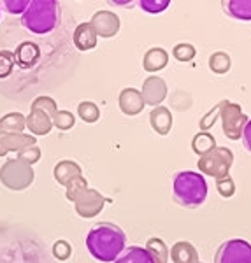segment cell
<instances>
[{
    "label": "cell",
    "instance_id": "cell-35",
    "mask_svg": "<svg viewBox=\"0 0 251 263\" xmlns=\"http://www.w3.org/2000/svg\"><path fill=\"white\" fill-rule=\"evenodd\" d=\"M70 254H72V248L67 240L62 239L53 244V256L57 258L58 261H67L70 258Z\"/></svg>",
    "mask_w": 251,
    "mask_h": 263
},
{
    "label": "cell",
    "instance_id": "cell-25",
    "mask_svg": "<svg viewBox=\"0 0 251 263\" xmlns=\"http://www.w3.org/2000/svg\"><path fill=\"white\" fill-rule=\"evenodd\" d=\"M232 67V60L227 53L223 51H216L209 57V69L214 72V74H227Z\"/></svg>",
    "mask_w": 251,
    "mask_h": 263
},
{
    "label": "cell",
    "instance_id": "cell-23",
    "mask_svg": "<svg viewBox=\"0 0 251 263\" xmlns=\"http://www.w3.org/2000/svg\"><path fill=\"white\" fill-rule=\"evenodd\" d=\"M214 147H216V139L209 132H199V134L191 139V149L199 156L207 155V153L212 151Z\"/></svg>",
    "mask_w": 251,
    "mask_h": 263
},
{
    "label": "cell",
    "instance_id": "cell-38",
    "mask_svg": "<svg viewBox=\"0 0 251 263\" xmlns=\"http://www.w3.org/2000/svg\"><path fill=\"white\" fill-rule=\"evenodd\" d=\"M199 263H204V261H199Z\"/></svg>",
    "mask_w": 251,
    "mask_h": 263
},
{
    "label": "cell",
    "instance_id": "cell-37",
    "mask_svg": "<svg viewBox=\"0 0 251 263\" xmlns=\"http://www.w3.org/2000/svg\"><path fill=\"white\" fill-rule=\"evenodd\" d=\"M242 142H244L246 149L251 153V120H248L244 126V132H242Z\"/></svg>",
    "mask_w": 251,
    "mask_h": 263
},
{
    "label": "cell",
    "instance_id": "cell-24",
    "mask_svg": "<svg viewBox=\"0 0 251 263\" xmlns=\"http://www.w3.org/2000/svg\"><path fill=\"white\" fill-rule=\"evenodd\" d=\"M228 14L236 20H251V0H230V2L225 4Z\"/></svg>",
    "mask_w": 251,
    "mask_h": 263
},
{
    "label": "cell",
    "instance_id": "cell-7",
    "mask_svg": "<svg viewBox=\"0 0 251 263\" xmlns=\"http://www.w3.org/2000/svg\"><path fill=\"white\" fill-rule=\"evenodd\" d=\"M214 263H251V244L244 239L225 240L216 251Z\"/></svg>",
    "mask_w": 251,
    "mask_h": 263
},
{
    "label": "cell",
    "instance_id": "cell-6",
    "mask_svg": "<svg viewBox=\"0 0 251 263\" xmlns=\"http://www.w3.org/2000/svg\"><path fill=\"white\" fill-rule=\"evenodd\" d=\"M234 163V153L232 149L225 146H216L214 149L209 151L207 155L199 156L197 167L199 171L206 176H211L214 179H221V177L228 176V171H230Z\"/></svg>",
    "mask_w": 251,
    "mask_h": 263
},
{
    "label": "cell",
    "instance_id": "cell-9",
    "mask_svg": "<svg viewBox=\"0 0 251 263\" xmlns=\"http://www.w3.org/2000/svg\"><path fill=\"white\" fill-rule=\"evenodd\" d=\"M88 23L92 25V28L95 30L97 35L104 37V39H111V37H114L118 32H120V27H121L120 18H118L113 11H105V9L97 11Z\"/></svg>",
    "mask_w": 251,
    "mask_h": 263
},
{
    "label": "cell",
    "instance_id": "cell-13",
    "mask_svg": "<svg viewBox=\"0 0 251 263\" xmlns=\"http://www.w3.org/2000/svg\"><path fill=\"white\" fill-rule=\"evenodd\" d=\"M118 104H120V109L123 114L127 116H137V114L142 112L144 109V100H142V95L139 90L135 88H125L121 90L120 97H118Z\"/></svg>",
    "mask_w": 251,
    "mask_h": 263
},
{
    "label": "cell",
    "instance_id": "cell-18",
    "mask_svg": "<svg viewBox=\"0 0 251 263\" xmlns=\"http://www.w3.org/2000/svg\"><path fill=\"white\" fill-rule=\"evenodd\" d=\"M150 123L151 128L158 135H167L172 128V112L164 105L153 107V111L150 112Z\"/></svg>",
    "mask_w": 251,
    "mask_h": 263
},
{
    "label": "cell",
    "instance_id": "cell-16",
    "mask_svg": "<svg viewBox=\"0 0 251 263\" xmlns=\"http://www.w3.org/2000/svg\"><path fill=\"white\" fill-rule=\"evenodd\" d=\"M81 176H83V171H81L79 165L76 162H72V160H62V162H58L53 168V177L57 179L58 184H63V186H67L70 181L78 179Z\"/></svg>",
    "mask_w": 251,
    "mask_h": 263
},
{
    "label": "cell",
    "instance_id": "cell-36",
    "mask_svg": "<svg viewBox=\"0 0 251 263\" xmlns=\"http://www.w3.org/2000/svg\"><path fill=\"white\" fill-rule=\"evenodd\" d=\"M28 6H30V2H27V0H6V2H4V7H6L11 14H23Z\"/></svg>",
    "mask_w": 251,
    "mask_h": 263
},
{
    "label": "cell",
    "instance_id": "cell-28",
    "mask_svg": "<svg viewBox=\"0 0 251 263\" xmlns=\"http://www.w3.org/2000/svg\"><path fill=\"white\" fill-rule=\"evenodd\" d=\"M88 188V181H86V177H78V179H74V181H70L69 184L65 186V197H67V200L74 203L76 202V198L79 197L81 193L84 192V190Z\"/></svg>",
    "mask_w": 251,
    "mask_h": 263
},
{
    "label": "cell",
    "instance_id": "cell-39",
    "mask_svg": "<svg viewBox=\"0 0 251 263\" xmlns=\"http://www.w3.org/2000/svg\"><path fill=\"white\" fill-rule=\"evenodd\" d=\"M0 18H2V14H0Z\"/></svg>",
    "mask_w": 251,
    "mask_h": 263
},
{
    "label": "cell",
    "instance_id": "cell-5",
    "mask_svg": "<svg viewBox=\"0 0 251 263\" xmlns=\"http://www.w3.org/2000/svg\"><path fill=\"white\" fill-rule=\"evenodd\" d=\"M35 179V174L30 165L23 163L18 158H9L0 167V182L12 192H23Z\"/></svg>",
    "mask_w": 251,
    "mask_h": 263
},
{
    "label": "cell",
    "instance_id": "cell-12",
    "mask_svg": "<svg viewBox=\"0 0 251 263\" xmlns=\"http://www.w3.org/2000/svg\"><path fill=\"white\" fill-rule=\"evenodd\" d=\"M12 53H14V63L20 69H30L41 58V48L33 41H23Z\"/></svg>",
    "mask_w": 251,
    "mask_h": 263
},
{
    "label": "cell",
    "instance_id": "cell-32",
    "mask_svg": "<svg viewBox=\"0 0 251 263\" xmlns=\"http://www.w3.org/2000/svg\"><path fill=\"white\" fill-rule=\"evenodd\" d=\"M18 160H21L23 163H27V165H32L33 163H37L41 160V149H39V146H28V147H25L23 151H20L18 153V156H16Z\"/></svg>",
    "mask_w": 251,
    "mask_h": 263
},
{
    "label": "cell",
    "instance_id": "cell-3",
    "mask_svg": "<svg viewBox=\"0 0 251 263\" xmlns=\"http://www.w3.org/2000/svg\"><path fill=\"white\" fill-rule=\"evenodd\" d=\"M60 23V4L55 0H33L21 14V25L37 35H44Z\"/></svg>",
    "mask_w": 251,
    "mask_h": 263
},
{
    "label": "cell",
    "instance_id": "cell-26",
    "mask_svg": "<svg viewBox=\"0 0 251 263\" xmlns=\"http://www.w3.org/2000/svg\"><path fill=\"white\" fill-rule=\"evenodd\" d=\"M78 116L84 123H97L100 118V109L97 107V104H93V102L83 100L78 105Z\"/></svg>",
    "mask_w": 251,
    "mask_h": 263
},
{
    "label": "cell",
    "instance_id": "cell-27",
    "mask_svg": "<svg viewBox=\"0 0 251 263\" xmlns=\"http://www.w3.org/2000/svg\"><path fill=\"white\" fill-rule=\"evenodd\" d=\"M30 109H37V111H42L44 114H48L51 120H53V116H55V114H57V111H58L57 102L51 99V97H46V95L37 97V99L32 102V107H30Z\"/></svg>",
    "mask_w": 251,
    "mask_h": 263
},
{
    "label": "cell",
    "instance_id": "cell-4",
    "mask_svg": "<svg viewBox=\"0 0 251 263\" xmlns=\"http://www.w3.org/2000/svg\"><path fill=\"white\" fill-rule=\"evenodd\" d=\"M174 200L183 207H199L207 197V182L201 172H177L172 182Z\"/></svg>",
    "mask_w": 251,
    "mask_h": 263
},
{
    "label": "cell",
    "instance_id": "cell-21",
    "mask_svg": "<svg viewBox=\"0 0 251 263\" xmlns=\"http://www.w3.org/2000/svg\"><path fill=\"white\" fill-rule=\"evenodd\" d=\"M25 128L27 125L21 112H9L0 118V134H23Z\"/></svg>",
    "mask_w": 251,
    "mask_h": 263
},
{
    "label": "cell",
    "instance_id": "cell-14",
    "mask_svg": "<svg viewBox=\"0 0 251 263\" xmlns=\"http://www.w3.org/2000/svg\"><path fill=\"white\" fill-rule=\"evenodd\" d=\"M25 125H27V130L30 132L33 137L35 135H48L51 128H53V120L42 111L30 109V114L25 116Z\"/></svg>",
    "mask_w": 251,
    "mask_h": 263
},
{
    "label": "cell",
    "instance_id": "cell-20",
    "mask_svg": "<svg viewBox=\"0 0 251 263\" xmlns=\"http://www.w3.org/2000/svg\"><path fill=\"white\" fill-rule=\"evenodd\" d=\"M113 263H155V260L141 246H130Z\"/></svg>",
    "mask_w": 251,
    "mask_h": 263
},
{
    "label": "cell",
    "instance_id": "cell-19",
    "mask_svg": "<svg viewBox=\"0 0 251 263\" xmlns=\"http://www.w3.org/2000/svg\"><path fill=\"white\" fill-rule=\"evenodd\" d=\"M169 63V53L162 48H151L146 51L142 58V67L146 72H158L165 69Z\"/></svg>",
    "mask_w": 251,
    "mask_h": 263
},
{
    "label": "cell",
    "instance_id": "cell-31",
    "mask_svg": "<svg viewBox=\"0 0 251 263\" xmlns=\"http://www.w3.org/2000/svg\"><path fill=\"white\" fill-rule=\"evenodd\" d=\"M14 65H16V63H14V53H12V51H7V49L0 51V79L11 76Z\"/></svg>",
    "mask_w": 251,
    "mask_h": 263
},
{
    "label": "cell",
    "instance_id": "cell-29",
    "mask_svg": "<svg viewBox=\"0 0 251 263\" xmlns=\"http://www.w3.org/2000/svg\"><path fill=\"white\" fill-rule=\"evenodd\" d=\"M197 54V49L190 44V42H180V44L174 46L172 49V57L177 62H191Z\"/></svg>",
    "mask_w": 251,
    "mask_h": 263
},
{
    "label": "cell",
    "instance_id": "cell-15",
    "mask_svg": "<svg viewBox=\"0 0 251 263\" xmlns=\"http://www.w3.org/2000/svg\"><path fill=\"white\" fill-rule=\"evenodd\" d=\"M72 41H74V46L79 51H90L95 48L97 42H99V35L95 33L90 23H79L74 30Z\"/></svg>",
    "mask_w": 251,
    "mask_h": 263
},
{
    "label": "cell",
    "instance_id": "cell-1",
    "mask_svg": "<svg viewBox=\"0 0 251 263\" xmlns=\"http://www.w3.org/2000/svg\"><path fill=\"white\" fill-rule=\"evenodd\" d=\"M127 235L118 224L102 221L92 227L86 235L88 253L102 263H113L125 251Z\"/></svg>",
    "mask_w": 251,
    "mask_h": 263
},
{
    "label": "cell",
    "instance_id": "cell-11",
    "mask_svg": "<svg viewBox=\"0 0 251 263\" xmlns=\"http://www.w3.org/2000/svg\"><path fill=\"white\" fill-rule=\"evenodd\" d=\"M35 137L30 134H0V158L9 153H20L28 146H35Z\"/></svg>",
    "mask_w": 251,
    "mask_h": 263
},
{
    "label": "cell",
    "instance_id": "cell-33",
    "mask_svg": "<svg viewBox=\"0 0 251 263\" xmlns=\"http://www.w3.org/2000/svg\"><path fill=\"white\" fill-rule=\"evenodd\" d=\"M216 190L223 198H230L236 193V184H234V179L230 176H225L221 179H216Z\"/></svg>",
    "mask_w": 251,
    "mask_h": 263
},
{
    "label": "cell",
    "instance_id": "cell-8",
    "mask_svg": "<svg viewBox=\"0 0 251 263\" xmlns=\"http://www.w3.org/2000/svg\"><path fill=\"white\" fill-rule=\"evenodd\" d=\"M107 202H109V198L100 195V192H97V190H93V188H86L78 198H76L74 209L81 218L90 219V218H95V216L104 209V205Z\"/></svg>",
    "mask_w": 251,
    "mask_h": 263
},
{
    "label": "cell",
    "instance_id": "cell-30",
    "mask_svg": "<svg viewBox=\"0 0 251 263\" xmlns=\"http://www.w3.org/2000/svg\"><path fill=\"white\" fill-rule=\"evenodd\" d=\"M76 123L74 114L69 111H57V114L53 116V126L58 130H70Z\"/></svg>",
    "mask_w": 251,
    "mask_h": 263
},
{
    "label": "cell",
    "instance_id": "cell-22",
    "mask_svg": "<svg viewBox=\"0 0 251 263\" xmlns=\"http://www.w3.org/2000/svg\"><path fill=\"white\" fill-rule=\"evenodd\" d=\"M144 249L151 254V258L155 260V263H167L169 261V248L160 237H151V239H148Z\"/></svg>",
    "mask_w": 251,
    "mask_h": 263
},
{
    "label": "cell",
    "instance_id": "cell-17",
    "mask_svg": "<svg viewBox=\"0 0 251 263\" xmlns=\"http://www.w3.org/2000/svg\"><path fill=\"white\" fill-rule=\"evenodd\" d=\"M172 263H199V253L193 244L186 240H177L169 251Z\"/></svg>",
    "mask_w": 251,
    "mask_h": 263
},
{
    "label": "cell",
    "instance_id": "cell-2",
    "mask_svg": "<svg viewBox=\"0 0 251 263\" xmlns=\"http://www.w3.org/2000/svg\"><path fill=\"white\" fill-rule=\"evenodd\" d=\"M218 118L221 120V128H223L225 137L230 139V141H239L246 123H248V114L242 112L241 105L234 104L230 100L218 102L209 112L204 114V118L201 120L202 132H207V128H211Z\"/></svg>",
    "mask_w": 251,
    "mask_h": 263
},
{
    "label": "cell",
    "instance_id": "cell-34",
    "mask_svg": "<svg viewBox=\"0 0 251 263\" xmlns=\"http://www.w3.org/2000/svg\"><path fill=\"white\" fill-rule=\"evenodd\" d=\"M139 7L142 11L150 12V14H158V12L165 11L169 7V0H141Z\"/></svg>",
    "mask_w": 251,
    "mask_h": 263
},
{
    "label": "cell",
    "instance_id": "cell-10",
    "mask_svg": "<svg viewBox=\"0 0 251 263\" xmlns=\"http://www.w3.org/2000/svg\"><path fill=\"white\" fill-rule=\"evenodd\" d=\"M141 95L144 104L151 105V107H158L167 97V83L160 76H150L144 79Z\"/></svg>",
    "mask_w": 251,
    "mask_h": 263
}]
</instances>
